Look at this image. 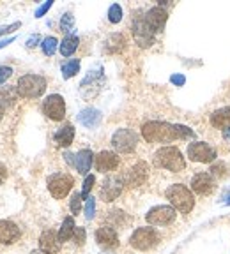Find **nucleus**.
Wrapping results in <instances>:
<instances>
[{
    "mask_svg": "<svg viewBox=\"0 0 230 254\" xmlns=\"http://www.w3.org/2000/svg\"><path fill=\"white\" fill-rule=\"evenodd\" d=\"M142 136L147 143H170V141L181 140L177 126L159 120H150L142 126Z\"/></svg>",
    "mask_w": 230,
    "mask_h": 254,
    "instance_id": "1",
    "label": "nucleus"
},
{
    "mask_svg": "<svg viewBox=\"0 0 230 254\" xmlns=\"http://www.w3.org/2000/svg\"><path fill=\"white\" fill-rule=\"evenodd\" d=\"M165 196L170 202V205L179 210L181 214H190L195 206V198L190 189L182 184H172L165 191Z\"/></svg>",
    "mask_w": 230,
    "mask_h": 254,
    "instance_id": "2",
    "label": "nucleus"
},
{
    "mask_svg": "<svg viewBox=\"0 0 230 254\" xmlns=\"http://www.w3.org/2000/svg\"><path fill=\"white\" fill-rule=\"evenodd\" d=\"M154 164L172 173H179L186 168V161L177 147H161L154 153Z\"/></svg>",
    "mask_w": 230,
    "mask_h": 254,
    "instance_id": "3",
    "label": "nucleus"
},
{
    "mask_svg": "<svg viewBox=\"0 0 230 254\" xmlns=\"http://www.w3.org/2000/svg\"><path fill=\"white\" fill-rule=\"evenodd\" d=\"M46 90V79L39 75H25L18 79L16 92L27 99H37Z\"/></svg>",
    "mask_w": 230,
    "mask_h": 254,
    "instance_id": "4",
    "label": "nucleus"
},
{
    "mask_svg": "<svg viewBox=\"0 0 230 254\" xmlns=\"http://www.w3.org/2000/svg\"><path fill=\"white\" fill-rule=\"evenodd\" d=\"M159 233L154 228H137L129 238V246L137 251H149L158 246Z\"/></svg>",
    "mask_w": 230,
    "mask_h": 254,
    "instance_id": "5",
    "label": "nucleus"
},
{
    "mask_svg": "<svg viewBox=\"0 0 230 254\" xmlns=\"http://www.w3.org/2000/svg\"><path fill=\"white\" fill-rule=\"evenodd\" d=\"M75 185V178L69 173H53L48 177V191L55 200H62Z\"/></svg>",
    "mask_w": 230,
    "mask_h": 254,
    "instance_id": "6",
    "label": "nucleus"
},
{
    "mask_svg": "<svg viewBox=\"0 0 230 254\" xmlns=\"http://www.w3.org/2000/svg\"><path fill=\"white\" fill-rule=\"evenodd\" d=\"M138 145V134L131 129H117L112 136V147L120 153L135 152Z\"/></svg>",
    "mask_w": 230,
    "mask_h": 254,
    "instance_id": "7",
    "label": "nucleus"
},
{
    "mask_svg": "<svg viewBox=\"0 0 230 254\" xmlns=\"http://www.w3.org/2000/svg\"><path fill=\"white\" fill-rule=\"evenodd\" d=\"M175 208L172 205H156L145 214V221L150 226H167L175 221Z\"/></svg>",
    "mask_w": 230,
    "mask_h": 254,
    "instance_id": "8",
    "label": "nucleus"
},
{
    "mask_svg": "<svg viewBox=\"0 0 230 254\" xmlns=\"http://www.w3.org/2000/svg\"><path fill=\"white\" fill-rule=\"evenodd\" d=\"M188 157L193 162H202V164H211L216 161V150L205 141H195L188 147Z\"/></svg>",
    "mask_w": 230,
    "mask_h": 254,
    "instance_id": "9",
    "label": "nucleus"
},
{
    "mask_svg": "<svg viewBox=\"0 0 230 254\" xmlns=\"http://www.w3.org/2000/svg\"><path fill=\"white\" fill-rule=\"evenodd\" d=\"M133 37L140 48H149L154 44V32L147 26L144 16H137L133 20Z\"/></svg>",
    "mask_w": 230,
    "mask_h": 254,
    "instance_id": "10",
    "label": "nucleus"
},
{
    "mask_svg": "<svg viewBox=\"0 0 230 254\" xmlns=\"http://www.w3.org/2000/svg\"><path fill=\"white\" fill-rule=\"evenodd\" d=\"M43 113L52 120H62L66 117V101L58 94H52L44 99L43 102Z\"/></svg>",
    "mask_w": 230,
    "mask_h": 254,
    "instance_id": "11",
    "label": "nucleus"
},
{
    "mask_svg": "<svg viewBox=\"0 0 230 254\" xmlns=\"http://www.w3.org/2000/svg\"><path fill=\"white\" fill-rule=\"evenodd\" d=\"M149 178V164L145 161H138L131 170L122 177L124 185L128 187H140L144 185Z\"/></svg>",
    "mask_w": 230,
    "mask_h": 254,
    "instance_id": "12",
    "label": "nucleus"
},
{
    "mask_svg": "<svg viewBox=\"0 0 230 254\" xmlns=\"http://www.w3.org/2000/svg\"><path fill=\"white\" fill-rule=\"evenodd\" d=\"M122 187H124V180L120 178V177H108V178H105V182H103L99 196H101L103 202L110 203L120 196Z\"/></svg>",
    "mask_w": 230,
    "mask_h": 254,
    "instance_id": "13",
    "label": "nucleus"
},
{
    "mask_svg": "<svg viewBox=\"0 0 230 254\" xmlns=\"http://www.w3.org/2000/svg\"><path fill=\"white\" fill-rule=\"evenodd\" d=\"M144 18H145V23L150 30L154 32V34H158V32L165 30V25H167V20H168V13L163 7L156 5V7L149 9Z\"/></svg>",
    "mask_w": 230,
    "mask_h": 254,
    "instance_id": "14",
    "label": "nucleus"
},
{
    "mask_svg": "<svg viewBox=\"0 0 230 254\" xmlns=\"http://www.w3.org/2000/svg\"><path fill=\"white\" fill-rule=\"evenodd\" d=\"M214 187H216V184H214L211 173L200 171V173H197V175L191 178V189H193L197 194H202V196L211 194L212 191H214Z\"/></svg>",
    "mask_w": 230,
    "mask_h": 254,
    "instance_id": "15",
    "label": "nucleus"
},
{
    "mask_svg": "<svg viewBox=\"0 0 230 254\" xmlns=\"http://www.w3.org/2000/svg\"><path fill=\"white\" fill-rule=\"evenodd\" d=\"M22 231L18 228V224H14L13 221L0 219V244L2 246H11L20 238Z\"/></svg>",
    "mask_w": 230,
    "mask_h": 254,
    "instance_id": "16",
    "label": "nucleus"
},
{
    "mask_svg": "<svg viewBox=\"0 0 230 254\" xmlns=\"http://www.w3.org/2000/svg\"><path fill=\"white\" fill-rule=\"evenodd\" d=\"M96 170L101 171V173H108V171H114L115 168L119 166V155L110 150H103L96 155Z\"/></svg>",
    "mask_w": 230,
    "mask_h": 254,
    "instance_id": "17",
    "label": "nucleus"
},
{
    "mask_svg": "<svg viewBox=\"0 0 230 254\" xmlns=\"http://www.w3.org/2000/svg\"><path fill=\"white\" fill-rule=\"evenodd\" d=\"M60 244L58 240V233H55L53 229H44L39 237V249L44 254H55L60 251Z\"/></svg>",
    "mask_w": 230,
    "mask_h": 254,
    "instance_id": "18",
    "label": "nucleus"
},
{
    "mask_svg": "<svg viewBox=\"0 0 230 254\" xmlns=\"http://www.w3.org/2000/svg\"><path fill=\"white\" fill-rule=\"evenodd\" d=\"M96 242L105 249H114L119 246V235L112 226H101L96 231Z\"/></svg>",
    "mask_w": 230,
    "mask_h": 254,
    "instance_id": "19",
    "label": "nucleus"
},
{
    "mask_svg": "<svg viewBox=\"0 0 230 254\" xmlns=\"http://www.w3.org/2000/svg\"><path fill=\"white\" fill-rule=\"evenodd\" d=\"M101 119H103L101 111L96 110V108H85V110H82L78 113V122L84 127H87V129L97 127L101 124Z\"/></svg>",
    "mask_w": 230,
    "mask_h": 254,
    "instance_id": "20",
    "label": "nucleus"
},
{
    "mask_svg": "<svg viewBox=\"0 0 230 254\" xmlns=\"http://www.w3.org/2000/svg\"><path fill=\"white\" fill-rule=\"evenodd\" d=\"M92 162H94L92 150L84 149V150H80V152L75 155V168L78 170V173H82V175H87L88 171H90Z\"/></svg>",
    "mask_w": 230,
    "mask_h": 254,
    "instance_id": "21",
    "label": "nucleus"
},
{
    "mask_svg": "<svg viewBox=\"0 0 230 254\" xmlns=\"http://www.w3.org/2000/svg\"><path fill=\"white\" fill-rule=\"evenodd\" d=\"M53 140H55V143H57L58 147L67 149V147L73 143V140H75V127L71 126V124H64L62 127H58V131L55 132Z\"/></svg>",
    "mask_w": 230,
    "mask_h": 254,
    "instance_id": "22",
    "label": "nucleus"
},
{
    "mask_svg": "<svg viewBox=\"0 0 230 254\" xmlns=\"http://www.w3.org/2000/svg\"><path fill=\"white\" fill-rule=\"evenodd\" d=\"M209 120H211V126L216 127V129H227V127H230V106L216 110L211 115Z\"/></svg>",
    "mask_w": 230,
    "mask_h": 254,
    "instance_id": "23",
    "label": "nucleus"
},
{
    "mask_svg": "<svg viewBox=\"0 0 230 254\" xmlns=\"http://www.w3.org/2000/svg\"><path fill=\"white\" fill-rule=\"evenodd\" d=\"M78 44H80V39H78V35H66L64 39H62L60 43V53H62V57H71L73 53L76 51V48H78Z\"/></svg>",
    "mask_w": 230,
    "mask_h": 254,
    "instance_id": "24",
    "label": "nucleus"
},
{
    "mask_svg": "<svg viewBox=\"0 0 230 254\" xmlns=\"http://www.w3.org/2000/svg\"><path fill=\"white\" fill-rule=\"evenodd\" d=\"M75 229H76V224L73 217H66L64 223H62L60 229H58V240L60 242H67L69 238H73L75 235Z\"/></svg>",
    "mask_w": 230,
    "mask_h": 254,
    "instance_id": "25",
    "label": "nucleus"
},
{
    "mask_svg": "<svg viewBox=\"0 0 230 254\" xmlns=\"http://www.w3.org/2000/svg\"><path fill=\"white\" fill-rule=\"evenodd\" d=\"M124 46H126V39H124V35H120V34L110 35V37H108V41H106V51H108V53L122 51Z\"/></svg>",
    "mask_w": 230,
    "mask_h": 254,
    "instance_id": "26",
    "label": "nucleus"
},
{
    "mask_svg": "<svg viewBox=\"0 0 230 254\" xmlns=\"http://www.w3.org/2000/svg\"><path fill=\"white\" fill-rule=\"evenodd\" d=\"M78 71H80V60L78 58H73V60L66 62V64L62 66V78L64 79L73 78V76H76Z\"/></svg>",
    "mask_w": 230,
    "mask_h": 254,
    "instance_id": "27",
    "label": "nucleus"
},
{
    "mask_svg": "<svg viewBox=\"0 0 230 254\" xmlns=\"http://www.w3.org/2000/svg\"><path fill=\"white\" fill-rule=\"evenodd\" d=\"M57 46H60V44H58L57 37H53V35H50V37L43 39V43H41V48H43V53L46 55V57H52V55H55V51H57Z\"/></svg>",
    "mask_w": 230,
    "mask_h": 254,
    "instance_id": "28",
    "label": "nucleus"
},
{
    "mask_svg": "<svg viewBox=\"0 0 230 254\" xmlns=\"http://www.w3.org/2000/svg\"><path fill=\"white\" fill-rule=\"evenodd\" d=\"M211 173L218 178H227L229 177V166H227V162L223 161H214L211 166Z\"/></svg>",
    "mask_w": 230,
    "mask_h": 254,
    "instance_id": "29",
    "label": "nucleus"
},
{
    "mask_svg": "<svg viewBox=\"0 0 230 254\" xmlns=\"http://www.w3.org/2000/svg\"><path fill=\"white\" fill-rule=\"evenodd\" d=\"M73 28H75V16L71 13H66L60 18V30L69 34V32H73Z\"/></svg>",
    "mask_w": 230,
    "mask_h": 254,
    "instance_id": "30",
    "label": "nucleus"
},
{
    "mask_svg": "<svg viewBox=\"0 0 230 254\" xmlns=\"http://www.w3.org/2000/svg\"><path fill=\"white\" fill-rule=\"evenodd\" d=\"M122 20V7L119 4H112L108 9V22L110 23H119Z\"/></svg>",
    "mask_w": 230,
    "mask_h": 254,
    "instance_id": "31",
    "label": "nucleus"
},
{
    "mask_svg": "<svg viewBox=\"0 0 230 254\" xmlns=\"http://www.w3.org/2000/svg\"><path fill=\"white\" fill-rule=\"evenodd\" d=\"M94 184H96V177H94V175H87V177H85L84 189H82V193H80L84 200H88V198H90V191H92Z\"/></svg>",
    "mask_w": 230,
    "mask_h": 254,
    "instance_id": "32",
    "label": "nucleus"
},
{
    "mask_svg": "<svg viewBox=\"0 0 230 254\" xmlns=\"http://www.w3.org/2000/svg\"><path fill=\"white\" fill-rule=\"evenodd\" d=\"M82 194L80 193H75L73 194V198H71V203H69V208H71V214L73 215H78L80 210H82Z\"/></svg>",
    "mask_w": 230,
    "mask_h": 254,
    "instance_id": "33",
    "label": "nucleus"
},
{
    "mask_svg": "<svg viewBox=\"0 0 230 254\" xmlns=\"http://www.w3.org/2000/svg\"><path fill=\"white\" fill-rule=\"evenodd\" d=\"M94 215H96V200L90 196L87 200V203H85V217L90 221L94 219Z\"/></svg>",
    "mask_w": 230,
    "mask_h": 254,
    "instance_id": "34",
    "label": "nucleus"
},
{
    "mask_svg": "<svg viewBox=\"0 0 230 254\" xmlns=\"http://www.w3.org/2000/svg\"><path fill=\"white\" fill-rule=\"evenodd\" d=\"M73 238H75V244L76 246H84L85 244V238H87V231H85V228H76L75 229V235H73Z\"/></svg>",
    "mask_w": 230,
    "mask_h": 254,
    "instance_id": "35",
    "label": "nucleus"
},
{
    "mask_svg": "<svg viewBox=\"0 0 230 254\" xmlns=\"http://www.w3.org/2000/svg\"><path fill=\"white\" fill-rule=\"evenodd\" d=\"M52 5H53V0H46L44 4H41L39 7H37V11H35V18H43L44 14L50 11V7H52Z\"/></svg>",
    "mask_w": 230,
    "mask_h": 254,
    "instance_id": "36",
    "label": "nucleus"
},
{
    "mask_svg": "<svg viewBox=\"0 0 230 254\" xmlns=\"http://www.w3.org/2000/svg\"><path fill=\"white\" fill-rule=\"evenodd\" d=\"M11 76H13V69L11 67L0 66V85H4Z\"/></svg>",
    "mask_w": 230,
    "mask_h": 254,
    "instance_id": "37",
    "label": "nucleus"
},
{
    "mask_svg": "<svg viewBox=\"0 0 230 254\" xmlns=\"http://www.w3.org/2000/svg\"><path fill=\"white\" fill-rule=\"evenodd\" d=\"M20 26H22V23H20V22H14V23H11V25H2V26H0V35L11 34V32L18 30Z\"/></svg>",
    "mask_w": 230,
    "mask_h": 254,
    "instance_id": "38",
    "label": "nucleus"
},
{
    "mask_svg": "<svg viewBox=\"0 0 230 254\" xmlns=\"http://www.w3.org/2000/svg\"><path fill=\"white\" fill-rule=\"evenodd\" d=\"M177 131H179V136H181V140H186V138H195V132L191 131L190 127L177 126Z\"/></svg>",
    "mask_w": 230,
    "mask_h": 254,
    "instance_id": "39",
    "label": "nucleus"
},
{
    "mask_svg": "<svg viewBox=\"0 0 230 254\" xmlns=\"http://www.w3.org/2000/svg\"><path fill=\"white\" fill-rule=\"evenodd\" d=\"M170 81H172L175 87H182V85L186 83V78L184 75H172L170 76Z\"/></svg>",
    "mask_w": 230,
    "mask_h": 254,
    "instance_id": "40",
    "label": "nucleus"
},
{
    "mask_svg": "<svg viewBox=\"0 0 230 254\" xmlns=\"http://www.w3.org/2000/svg\"><path fill=\"white\" fill-rule=\"evenodd\" d=\"M39 43H41V35L34 34V35L29 37V41H27V48H34V46H37Z\"/></svg>",
    "mask_w": 230,
    "mask_h": 254,
    "instance_id": "41",
    "label": "nucleus"
},
{
    "mask_svg": "<svg viewBox=\"0 0 230 254\" xmlns=\"http://www.w3.org/2000/svg\"><path fill=\"white\" fill-rule=\"evenodd\" d=\"M7 178V170H5V166L0 162V185L4 184V180Z\"/></svg>",
    "mask_w": 230,
    "mask_h": 254,
    "instance_id": "42",
    "label": "nucleus"
},
{
    "mask_svg": "<svg viewBox=\"0 0 230 254\" xmlns=\"http://www.w3.org/2000/svg\"><path fill=\"white\" fill-rule=\"evenodd\" d=\"M14 39H16V37H7V39H2L0 41V50L5 48V46H9L11 43H14Z\"/></svg>",
    "mask_w": 230,
    "mask_h": 254,
    "instance_id": "43",
    "label": "nucleus"
},
{
    "mask_svg": "<svg viewBox=\"0 0 230 254\" xmlns=\"http://www.w3.org/2000/svg\"><path fill=\"white\" fill-rule=\"evenodd\" d=\"M223 138H225V140L230 143V127H227V129H223Z\"/></svg>",
    "mask_w": 230,
    "mask_h": 254,
    "instance_id": "44",
    "label": "nucleus"
},
{
    "mask_svg": "<svg viewBox=\"0 0 230 254\" xmlns=\"http://www.w3.org/2000/svg\"><path fill=\"white\" fill-rule=\"evenodd\" d=\"M2 117H4V106L0 104V120H2Z\"/></svg>",
    "mask_w": 230,
    "mask_h": 254,
    "instance_id": "45",
    "label": "nucleus"
},
{
    "mask_svg": "<svg viewBox=\"0 0 230 254\" xmlns=\"http://www.w3.org/2000/svg\"><path fill=\"white\" fill-rule=\"evenodd\" d=\"M225 205H230V196L227 198V202H225Z\"/></svg>",
    "mask_w": 230,
    "mask_h": 254,
    "instance_id": "46",
    "label": "nucleus"
}]
</instances>
